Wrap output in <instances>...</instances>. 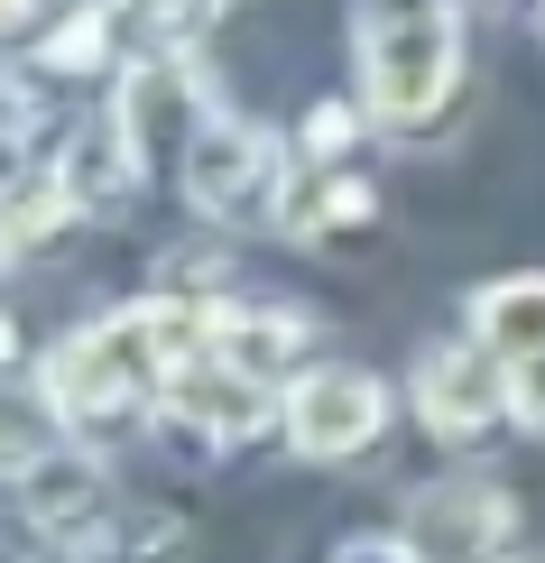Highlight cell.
I'll use <instances>...</instances> for the list:
<instances>
[{"mask_svg": "<svg viewBox=\"0 0 545 563\" xmlns=\"http://www.w3.org/2000/svg\"><path fill=\"white\" fill-rule=\"evenodd\" d=\"M65 222H84V195L65 185V167H29L19 195H10V250L29 260V250H46Z\"/></svg>", "mask_w": 545, "mask_h": 563, "instance_id": "cell-15", "label": "cell"}, {"mask_svg": "<svg viewBox=\"0 0 545 563\" xmlns=\"http://www.w3.org/2000/svg\"><path fill=\"white\" fill-rule=\"evenodd\" d=\"M222 19V0H139V37L157 56H195V37Z\"/></svg>", "mask_w": 545, "mask_h": 563, "instance_id": "cell-17", "label": "cell"}, {"mask_svg": "<svg viewBox=\"0 0 545 563\" xmlns=\"http://www.w3.org/2000/svg\"><path fill=\"white\" fill-rule=\"evenodd\" d=\"M351 56H361V102L379 130H435L462 92V19L444 0H361Z\"/></svg>", "mask_w": 545, "mask_h": 563, "instance_id": "cell-2", "label": "cell"}, {"mask_svg": "<svg viewBox=\"0 0 545 563\" xmlns=\"http://www.w3.org/2000/svg\"><path fill=\"white\" fill-rule=\"evenodd\" d=\"M334 563H425V545L416 536H342Z\"/></svg>", "mask_w": 545, "mask_h": 563, "instance_id": "cell-20", "label": "cell"}, {"mask_svg": "<svg viewBox=\"0 0 545 563\" xmlns=\"http://www.w3.org/2000/svg\"><path fill=\"white\" fill-rule=\"evenodd\" d=\"M416 416H425V434H444V443H481L509 416V361L481 333L416 351Z\"/></svg>", "mask_w": 545, "mask_h": 563, "instance_id": "cell-6", "label": "cell"}, {"mask_svg": "<svg viewBox=\"0 0 545 563\" xmlns=\"http://www.w3.org/2000/svg\"><path fill=\"white\" fill-rule=\"evenodd\" d=\"M10 499H19V527L46 554H102L111 527H121V499H111L102 462L84 443H29L10 462Z\"/></svg>", "mask_w": 545, "mask_h": 563, "instance_id": "cell-4", "label": "cell"}, {"mask_svg": "<svg viewBox=\"0 0 545 563\" xmlns=\"http://www.w3.org/2000/svg\"><path fill=\"white\" fill-rule=\"evenodd\" d=\"M361 121H370V102H315L296 121V157L305 167H342V157L361 148Z\"/></svg>", "mask_w": 545, "mask_h": 563, "instance_id": "cell-16", "label": "cell"}, {"mask_svg": "<svg viewBox=\"0 0 545 563\" xmlns=\"http://www.w3.org/2000/svg\"><path fill=\"white\" fill-rule=\"evenodd\" d=\"M509 416L545 434V351H536V361H509Z\"/></svg>", "mask_w": 545, "mask_h": 563, "instance_id": "cell-19", "label": "cell"}, {"mask_svg": "<svg viewBox=\"0 0 545 563\" xmlns=\"http://www.w3.org/2000/svg\"><path fill=\"white\" fill-rule=\"evenodd\" d=\"M277 426H287V443L305 462H351V453H370L389 434V379H370L351 361H324V369H305L287 388V416Z\"/></svg>", "mask_w": 545, "mask_h": 563, "instance_id": "cell-5", "label": "cell"}, {"mask_svg": "<svg viewBox=\"0 0 545 563\" xmlns=\"http://www.w3.org/2000/svg\"><path fill=\"white\" fill-rule=\"evenodd\" d=\"M29 65L56 75V84L111 75V10H102V0H65V19H46V29L29 37Z\"/></svg>", "mask_w": 545, "mask_h": 563, "instance_id": "cell-13", "label": "cell"}, {"mask_svg": "<svg viewBox=\"0 0 545 563\" xmlns=\"http://www.w3.org/2000/svg\"><path fill=\"white\" fill-rule=\"evenodd\" d=\"M56 167H65V185L84 195V213H111V203L130 195V176H139V148L121 139V121H92L84 139H65Z\"/></svg>", "mask_w": 545, "mask_h": 563, "instance_id": "cell-14", "label": "cell"}, {"mask_svg": "<svg viewBox=\"0 0 545 563\" xmlns=\"http://www.w3.org/2000/svg\"><path fill=\"white\" fill-rule=\"evenodd\" d=\"M111 121H121V139L139 148V167H157V157H185V139H195L212 111H204V84H195V56H139L121 92H111Z\"/></svg>", "mask_w": 545, "mask_h": 563, "instance_id": "cell-8", "label": "cell"}, {"mask_svg": "<svg viewBox=\"0 0 545 563\" xmlns=\"http://www.w3.org/2000/svg\"><path fill=\"white\" fill-rule=\"evenodd\" d=\"M471 333L500 351V361H536L545 351V277H490L471 296Z\"/></svg>", "mask_w": 545, "mask_h": 563, "instance_id": "cell-12", "label": "cell"}, {"mask_svg": "<svg viewBox=\"0 0 545 563\" xmlns=\"http://www.w3.org/2000/svg\"><path fill=\"white\" fill-rule=\"evenodd\" d=\"M176 185H185V203H195L204 222H222V231L277 222L287 213V148H277L259 121H241V111H212V121L185 139Z\"/></svg>", "mask_w": 545, "mask_h": 563, "instance_id": "cell-3", "label": "cell"}, {"mask_svg": "<svg viewBox=\"0 0 545 563\" xmlns=\"http://www.w3.org/2000/svg\"><path fill=\"white\" fill-rule=\"evenodd\" d=\"M102 10H121V0H102Z\"/></svg>", "mask_w": 545, "mask_h": 563, "instance_id": "cell-22", "label": "cell"}, {"mask_svg": "<svg viewBox=\"0 0 545 563\" xmlns=\"http://www.w3.org/2000/svg\"><path fill=\"white\" fill-rule=\"evenodd\" d=\"M407 536L425 563H500L517 536V499L500 481H425L407 499Z\"/></svg>", "mask_w": 545, "mask_h": 563, "instance_id": "cell-7", "label": "cell"}, {"mask_svg": "<svg viewBox=\"0 0 545 563\" xmlns=\"http://www.w3.org/2000/svg\"><path fill=\"white\" fill-rule=\"evenodd\" d=\"M0 19H10L19 37H37V0H0Z\"/></svg>", "mask_w": 545, "mask_h": 563, "instance_id": "cell-21", "label": "cell"}, {"mask_svg": "<svg viewBox=\"0 0 545 563\" xmlns=\"http://www.w3.org/2000/svg\"><path fill=\"white\" fill-rule=\"evenodd\" d=\"M157 287H167V296H195V305H222V296H231V260H222V250H176Z\"/></svg>", "mask_w": 545, "mask_h": 563, "instance_id": "cell-18", "label": "cell"}, {"mask_svg": "<svg viewBox=\"0 0 545 563\" xmlns=\"http://www.w3.org/2000/svg\"><path fill=\"white\" fill-rule=\"evenodd\" d=\"M157 407H167L176 426H195L204 443H250L269 416H287V397H277L269 379H250V369H231V361H212V351H195V361L157 388Z\"/></svg>", "mask_w": 545, "mask_h": 563, "instance_id": "cell-9", "label": "cell"}, {"mask_svg": "<svg viewBox=\"0 0 545 563\" xmlns=\"http://www.w3.org/2000/svg\"><path fill=\"white\" fill-rule=\"evenodd\" d=\"M195 351H204V305L157 287V296H139V305H121V314L84 323V333H65L46 351V407L65 426H111L139 397L167 388Z\"/></svg>", "mask_w": 545, "mask_h": 563, "instance_id": "cell-1", "label": "cell"}, {"mask_svg": "<svg viewBox=\"0 0 545 563\" xmlns=\"http://www.w3.org/2000/svg\"><path fill=\"white\" fill-rule=\"evenodd\" d=\"M379 222V185L351 176V167H324L305 195H287V213H277V231L287 241H351V231Z\"/></svg>", "mask_w": 545, "mask_h": 563, "instance_id": "cell-11", "label": "cell"}, {"mask_svg": "<svg viewBox=\"0 0 545 563\" xmlns=\"http://www.w3.org/2000/svg\"><path fill=\"white\" fill-rule=\"evenodd\" d=\"M204 351L231 369H250V379L269 388H296L305 379V351H315V323L296 314V305H204Z\"/></svg>", "mask_w": 545, "mask_h": 563, "instance_id": "cell-10", "label": "cell"}]
</instances>
